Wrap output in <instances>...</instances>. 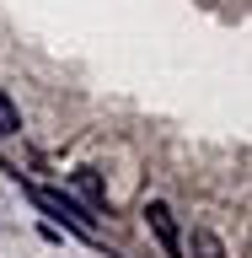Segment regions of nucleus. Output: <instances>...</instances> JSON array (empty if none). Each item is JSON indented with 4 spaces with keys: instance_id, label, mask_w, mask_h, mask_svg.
<instances>
[{
    "instance_id": "obj_4",
    "label": "nucleus",
    "mask_w": 252,
    "mask_h": 258,
    "mask_svg": "<svg viewBox=\"0 0 252 258\" xmlns=\"http://www.w3.org/2000/svg\"><path fill=\"white\" fill-rule=\"evenodd\" d=\"M70 183H75V188L86 194V199H92V205H102V177H97L92 167H80V172H70Z\"/></svg>"
},
{
    "instance_id": "obj_2",
    "label": "nucleus",
    "mask_w": 252,
    "mask_h": 258,
    "mask_svg": "<svg viewBox=\"0 0 252 258\" xmlns=\"http://www.w3.org/2000/svg\"><path fill=\"white\" fill-rule=\"evenodd\" d=\"M145 226H150V237L161 242V253H166V258H183V231H177L172 210L161 205V199H150V205H145Z\"/></svg>"
},
{
    "instance_id": "obj_3",
    "label": "nucleus",
    "mask_w": 252,
    "mask_h": 258,
    "mask_svg": "<svg viewBox=\"0 0 252 258\" xmlns=\"http://www.w3.org/2000/svg\"><path fill=\"white\" fill-rule=\"evenodd\" d=\"M193 258H225V242L209 231V226H199L193 231Z\"/></svg>"
},
{
    "instance_id": "obj_1",
    "label": "nucleus",
    "mask_w": 252,
    "mask_h": 258,
    "mask_svg": "<svg viewBox=\"0 0 252 258\" xmlns=\"http://www.w3.org/2000/svg\"><path fill=\"white\" fill-rule=\"evenodd\" d=\"M32 205H38V210H48L54 221H64L75 237H86V242H92V221H97V215H86V210H80L75 199H64L59 188H32Z\"/></svg>"
},
{
    "instance_id": "obj_5",
    "label": "nucleus",
    "mask_w": 252,
    "mask_h": 258,
    "mask_svg": "<svg viewBox=\"0 0 252 258\" xmlns=\"http://www.w3.org/2000/svg\"><path fill=\"white\" fill-rule=\"evenodd\" d=\"M0 135H22V113H16V102L6 92H0Z\"/></svg>"
}]
</instances>
